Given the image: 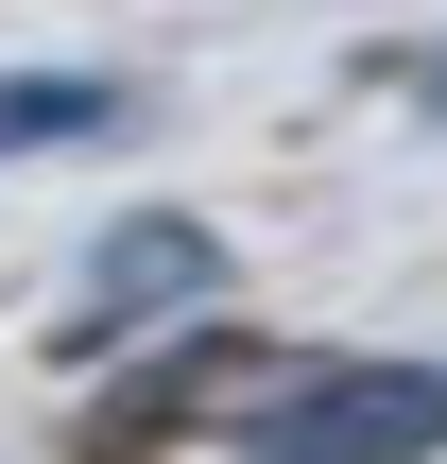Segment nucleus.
I'll return each instance as SVG.
<instances>
[{
  "label": "nucleus",
  "instance_id": "3",
  "mask_svg": "<svg viewBox=\"0 0 447 464\" xmlns=\"http://www.w3.org/2000/svg\"><path fill=\"white\" fill-rule=\"evenodd\" d=\"M258 379H276V362H258L241 327H189V344H155V362H121V379L86 396V430H69V448H86V464H155V448H189L207 413H241Z\"/></svg>",
  "mask_w": 447,
  "mask_h": 464
},
{
  "label": "nucleus",
  "instance_id": "4",
  "mask_svg": "<svg viewBox=\"0 0 447 464\" xmlns=\"http://www.w3.org/2000/svg\"><path fill=\"white\" fill-rule=\"evenodd\" d=\"M121 138V86L103 69H17L0 86V155H103Z\"/></svg>",
  "mask_w": 447,
  "mask_h": 464
},
{
  "label": "nucleus",
  "instance_id": "2",
  "mask_svg": "<svg viewBox=\"0 0 447 464\" xmlns=\"http://www.w3.org/2000/svg\"><path fill=\"white\" fill-rule=\"evenodd\" d=\"M207 293H224V224H189V207H121V224L86 241V293L52 310V362H69V379H121V344L172 327V310H207Z\"/></svg>",
  "mask_w": 447,
  "mask_h": 464
},
{
  "label": "nucleus",
  "instance_id": "1",
  "mask_svg": "<svg viewBox=\"0 0 447 464\" xmlns=\"http://www.w3.org/2000/svg\"><path fill=\"white\" fill-rule=\"evenodd\" d=\"M224 464H447V362H276Z\"/></svg>",
  "mask_w": 447,
  "mask_h": 464
},
{
  "label": "nucleus",
  "instance_id": "5",
  "mask_svg": "<svg viewBox=\"0 0 447 464\" xmlns=\"http://www.w3.org/2000/svg\"><path fill=\"white\" fill-rule=\"evenodd\" d=\"M413 103H447V52H431V69H413Z\"/></svg>",
  "mask_w": 447,
  "mask_h": 464
}]
</instances>
